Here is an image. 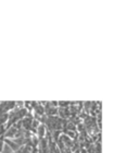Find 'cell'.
I'll list each match as a JSON object with an SVG mask.
<instances>
[{"label": "cell", "mask_w": 139, "mask_h": 153, "mask_svg": "<svg viewBox=\"0 0 139 153\" xmlns=\"http://www.w3.org/2000/svg\"><path fill=\"white\" fill-rule=\"evenodd\" d=\"M32 149L29 146H23V147L19 148V153H31Z\"/></svg>", "instance_id": "6da1fadb"}, {"label": "cell", "mask_w": 139, "mask_h": 153, "mask_svg": "<svg viewBox=\"0 0 139 153\" xmlns=\"http://www.w3.org/2000/svg\"><path fill=\"white\" fill-rule=\"evenodd\" d=\"M38 132H39V138H40V139H44V136H45V132H46V131H45V127L44 126H42V125H40V126H39V128H38Z\"/></svg>", "instance_id": "7a4b0ae2"}, {"label": "cell", "mask_w": 139, "mask_h": 153, "mask_svg": "<svg viewBox=\"0 0 139 153\" xmlns=\"http://www.w3.org/2000/svg\"><path fill=\"white\" fill-rule=\"evenodd\" d=\"M2 147H3V143L2 142H0V152L2 151Z\"/></svg>", "instance_id": "3957f363"}, {"label": "cell", "mask_w": 139, "mask_h": 153, "mask_svg": "<svg viewBox=\"0 0 139 153\" xmlns=\"http://www.w3.org/2000/svg\"><path fill=\"white\" fill-rule=\"evenodd\" d=\"M12 153H19V152H18V151H14V152H12Z\"/></svg>", "instance_id": "277c9868"}]
</instances>
